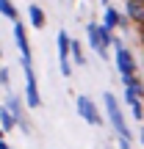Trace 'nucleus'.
I'll list each match as a JSON object with an SVG mask.
<instances>
[{
	"label": "nucleus",
	"mask_w": 144,
	"mask_h": 149,
	"mask_svg": "<svg viewBox=\"0 0 144 149\" xmlns=\"http://www.w3.org/2000/svg\"><path fill=\"white\" fill-rule=\"evenodd\" d=\"M103 102H105L108 119H111L114 130H117V133H119V138H122V141H130V130H128V124H125V119H122V111H119L117 100H114L111 94H105V97H103Z\"/></svg>",
	"instance_id": "obj_1"
},
{
	"label": "nucleus",
	"mask_w": 144,
	"mask_h": 149,
	"mask_svg": "<svg viewBox=\"0 0 144 149\" xmlns=\"http://www.w3.org/2000/svg\"><path fill=\"white\" fill-rule=\"evenodd\" d=\"M89 42H91V47H94L100 55H108L111 31H105V28H100V25H89Z\"/></svg>",
	"instance_id": "obj_2"
},
{
	"label": "nucleus",
	"mask_w": 144,
	"mask_h": 149,
	"mask_svg": "<svg viewBox=\"0 0 144 149\" xmlns=\"http://www.w3.org/2000/svg\"><path fill=\"white\" fill-rule=\"evenodd\" d=\"M22 66H25V94H28V105L36 108V105H42V97H39V88H36V74H33L31 61H22Z\"/></svg>",
	"instance_id": "obj_3"
},
{
	"label": "nucleus",
	"mask_w": 144,
	"mask_h": 149,
	"mask_svg": "<svg viewBox=\"0 0 144 149\" xmlns=\"http://www.w3.org/2000/svg\"><path fill=\"white\" fill-rule=\"evenodd\" d=\"M70 53H72V42L67 36V31H58V55H61V72L70 77L72 66H70Z\"/></svg>",
	"instance_id": "obj_4"
},
{
	"label": "nucleus",
	"mask_w": 144,
	"mask_h": 149,
	"mask_svg": "<svg viewBox=\"0 0 144 149\" xmlns=\"http://www.w3.org/2000/svg\"><path fill=\"white\" fill-rule=\"evenodd\" d=\"M117 66H119V72L125 74V80L133 77V72H136V61H133V55H130L128 50L122 47V44H117Z\"/></svg>",
	"instance_id": "obj_5"
},
{
	"label": "nucleus",
	"mask_w": 144,
	"mask_h": 149,
	"mask_svg": "<svg viewBox=\"0 0 144 149\" xmlns=\"http://www.w3.org/2000/svg\"><path fill=\"white\" fill-rule=\"evenodd\" d=\"M78 113H80L89 124H100V113H97L94 102H91L89 97H78Z\"/></svg>",
	"instance_id": "obj_6"
},
{
	"label": "nucleus",
	"mask_w": 144,
	"mask_h": 149,
	"mask_svg": "<svg viewBox=\"0 0 144 149\" xmlns=\"http://www.w3.org/2000/svg\"><path fill=\"white\" fill-rule=\"evenodd\" d=\"M14 39H17V47L22 50V61H31V47H28V36H25V25L22 22L14 25Z\"/></svg>",
	"instance_id": "obj_7"
},
{
	"label": "nucleus",
	"mask_w": 144,
	"mask_h": 149,
	"mask_svg": "<svg viewBox=\"0 0 144 149\" xmlns=\"http://www.w3.org/2000/svg\"><path fill=\"white\" fill-rule=\"evenodd\" d=\"M125 100H128V105L133 108V116L141 119V102H139V94H136V91H130V88H125Z\"/></svg>",
	"instance_id": "obj_8"
},
{
	"label": "nucleus",
	"mask_w": 144,
	"mask_h": 149,
	"mask_svg": "<svg viewBox=\"0 0 144 149\" xmlns=\"http://www.w3.org/2000/svg\"><path fill=\"white\" fill-rule=\"evenodd\" d=\"M28 14H31L33 28H42V25H44V14H42V8H39V6H31V8H28Z\"/></svg>",
	"instance_id": "obj_9"
},
{
	"label": "nucleus",
	"mask_w": 144,
	"mask_h": 149,
	"mask_svg": "<svg viewBox=\"0 0 144 149\" xmlns=\"http://www.w3.org/2000/svg\"><path fill=\"white\" fill-rule=\"evenodd\" d=\"M0 14L8 17V19H17V8H14V3H11V0H0Z\"/></svg>",
	"instance_id": "obj_10"
},
{
	"label": "nucleus",
	"mask_w": 144,
	"mask_h": 149,
	"mask_svg": "<svg viewBox=\"0 0 144 149\" xmlns=\"http://www.w3.org/2000/svg\"><path fill=\"white\" fill-rule=\"evenodd\" d=\"M0 122H3V130H11V127L17 124V119L11 116V111H8V108H0Z\"/></svg>",
	"instance_id": "obj_11"
},
{
	"label": "nucleus",
	"mask_w": 144,
	"mask_h": 149,
	"mask_svg": "<svg viewBox=\"0 0 144 149\" xmlns=\"http://www.w3.org/2000/svg\"><path fill=\"white\" fill-rule=\"evenodd\" d=\"M119 22H122V19H119V14L111 8V6H108V11H105V25H103V28H105V31H111V28L119 25Z\"/></svg>",
	"instance_id": "obj_12"
},
{
	"label": "nucleus",
	"mask_w": 144,
	"mask_h": 149,
	"mask_svg": "<svg viewBox=\"0 0 144 149\" xmlns=\"http://www.w3.org/2000/svg\"><path fill=\"white\" fill-rule=\"evenodd\" d=\"M72 58L78 61V64H86V58H83V50H80V44H75V42H72Z\"/></svg>",
	"instance_id": "obj_13"
},
{
	"label": "nucleus",
	"mask_w": 144,
	"mask_h": 149,
	"mask_svg": "<svg viewBox=\"0 0 144 149\" xmlns=\"http://www.w3.org/2000/svg\"><path fill=\"white\" fill-rule=\"evenodd\" d=\"M128 11H130V17H136V19H141V11H139V3H128Z\"/></svg>",
	"instance_id": "obj_14"
},
{
	"label": "nucleus",
	"mask_w": 144,
	"mask_h": 149,
	"mask_svg": "<svg viewBox=\"0 0 144 149\" xmlns=\"http://www.w3.org/2000/svg\"><path fill=\"white\" fill-rule=\"evenodd\" d=\"M119 146H122V149H130V141H122V138H119Z\"/></svg>",
	"instance_id": "obj_15"
},
{
	"label": "nucleus",
	"mask_w": 144,
	"mask_h": 149,
	"mask_svg": "<svg viewBox=\"0 0 144 149\" xmlns=\"http://www.w3.org/2000/svg\"><path fill=\"white\" fill-rule=\"evenodd\" d=\"M0 149H8V144H6V141H0Z\"/></svg>",
	"instance_id": "obj_16"
},
{
	"label": "nucleus",
	"mask_w": 144,
	"mask_h": 149,
	"mask_svg": "<svg viewBox=\"0 0 144 149\" xmlns=\"http://www.w3.org/2000/svg\"><path fill=\"white\" fill-rule=\"evenodd\" d=\"M128 3H139V6H141V3H144V0H128Z\"/></svg>",
	"instance_id": "obj_17"
},
{
	"label": "nucleus",
	"mask_w": 144,
	"mask_h": 149,
	"mask_svg": "<svg viewBox=\"0 0 144 149\" xmlns=\"http://www.w3.org/2000/svg\"><path fill=\"white\" fill-rule=\"evenodd\" d=\"M0 72H3V69H0Z\"/></svg>",
	"instance_id": "obj_18"
}]
</instances>
